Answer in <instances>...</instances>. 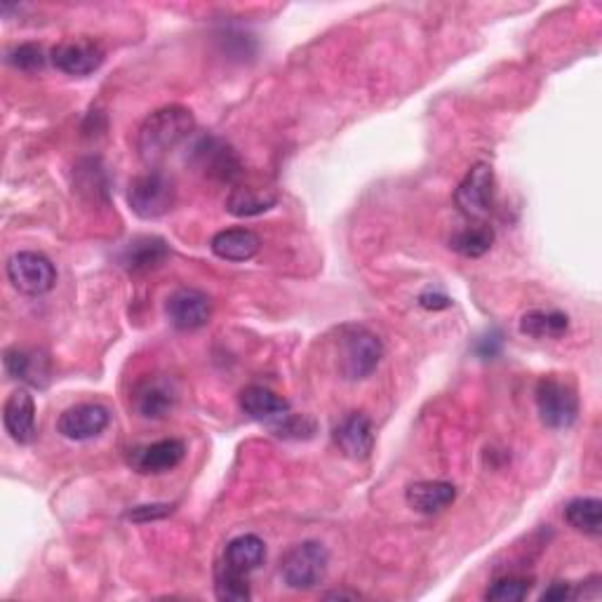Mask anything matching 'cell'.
I'll return each instance as SVG.
<instances>
[{
    "mask_svg": "<svg viewBox=\"0 0 602 602\" xmlns=\"http://www.w3.org/2000/svg\"><path fill=\"white\" fill-rule=\"evenodd\" d=\"M3 365L10 379L27 384L31 388H45L52 379L50 356L41 348L31 346H10L3 354Z\"/></svg>",
    "mask_w": 602,
    "mask_h": 602,
    "instance_id": "cell-13",
    "label": "cell"
},
{
    "mask_svg": "<svg viewBox=\"0 0 602 602\" xmlns=\"http://www.w3.org/2000/svg\"><path fill=\"white\" fill-rule=\"evenodd\" d=\"M278 203V191L259 180H241L231 186L226 210L233 217H257Z\"/></svg>",
    "mask_w": 602,
    "mask_h": 602,
    "instance_id": "cell-16",
    "label": "cell"
},
{
    "mask_svg": "<svg viewBox=\"0 0 602 602\" xmlns=\"http://www.w3.org/2000/svg\"><path fill=\"white\" fill-rule=\"evenodd\" d=\"M48 60H50V57L45 54L43 45H38V43L14 45L8 52V64L14 67V69H19V71H27V73L41 71L48 64Z\"/></svg>",
    "mask_w": 602,
    "mask_h": 602,
    "instance_id": "cell-28",
    "label": "cell"
},
{
    "mask_svg": "<svg viewBox=\"0 0 602 602\" xmlns=\"http://www.w3.org/2000/svg\"><path fill=\"white\" fill-rule=\"evenodd\" d=\"M215 595L226 602H245L252 598L247 574H238L224 565L215 572Z\"/></svg>",
    "mask_w": 602,
    "mask_h": 602,
    "instance_id": "cell-26",
    "label": "cell"
},
{
    "mask_svg": "<svg viewBox=\"0 0 602 602\" xmlns=\"http://www.w3.org/2000/svg\"><path fill=\"white\" fill-rule=\"evenodd\" d=\"M537 412L541 424L553 431L572 429L579 419V396L570 381H562L555 375L541 377L534 391Z\"/></svg>",
    "mask_w": 602,
    "mask_h": 602,
    "instance_id": "cell-4",
    "label": "cell"
},
{
    "mask_svg": "<svg viewBox=\"0 0 602 602\" xmlns=\"http://www.w3.org/2000/svg\"><path fill=\"white\" fill-rule=\"evenodd\" d=\"M264 562H266L264 539L257 534H241L226 543L220 565L249 577L252 572H257Z\"/></svg>",
    "mask_w": 602,
    "mask_h": 602,
    "instance_id": "cell-21",
    "label": "cell"
},
{
    "mask_svg": "<svg viewBox=\"0 0 602 602\" xmlns=\"http://www.w3.org/2000/svg\"><path fill=\"white\" fill-rule=\"evenodd\" d=\"M574 589L572 584H568V581H553V584L541 593V600L543 602H562V600H570L574 598Z\"/></svg>",
    "mask_w": 602,
    "mask_h": 602,
    "instance_id": "cell-31",
    "label": "cell"
},
{
    "mask_svg": "<svg viewBox=\"0 0 602 602\" xmlns=\"http://www.w3.org/2000/svg\"><path fill=\"white\" fill-rule=\"evenodd\" d=\"M570 329V318L562 310H528L520 318V333L532 339H560Z\"/></svg>",
    "mask_w": 602,
    "mask_h": 602,
    "instance_id": "cell-23",
    "label": "cell"
},
{
    "mask_svg": "<svg viewBox=\"0 0 602 602\" xmlns=\"http://www.w3.org/2000/svg\"><path fill=\"white\" fill-rule=\"evenodd\" d=\"M419 306L426 310H445L452 306V299L440 293V289H426V293L419 295Z\"/></svg>",
    "mask_w": 602,
    "mask_h": 602,
    "instance_id": "cell-30",
    "label": "cell"
},
{
    "mask_svg": "<svg viewBox=\"0 0 602 602\" xmlns=\"http://www.w3.org/2000/svg\"><path fill=\"white\" fill-rule=\"evenodd\" d=\"M494 201V170L488 163H476L461 180L455 203L463 217L484 220L492 212Z\"/></svg>",
    "mask_w": 602,
    "mask_h": 602,
    "instance_id": "cell-8",
    "label": "cell"
},
{
    "mask_svg": "<svg viewBox=\"0 0 602 602\" xmlns=\"http://www.w3.org/2000/svg\"><path fill=\"white\" fill-rule=\"evenodd\" d=\"M262 241L255 231L249 228H224L215 233V238L210 241V249L224 262H247L259 252Z\"/></svg>",
    "mask_w": 602,
    "mask_h": 602,
    "instance_id": "cell-22",
    "label": "cell"
},
{
    "mask_svg": "<svg viewBox=\"0 0 602 602\" xmlns=\"http://www.w3.org/2000/svg\"><path fill=\"white\" fill-rule=\"evenodd\" d=\"M170 257V247L159 236L132 238L121 252V266L132 276H144L161 268Z\"/></svg>",
    "mask_w": 602,
    "mask_h": 602,
    "instance_id": "cell-18",
    "label": "cell"
},
{
    "mask_svg": "<svg viewBox=\"0 0 602 602\" xmlns=\"http://www.w3.org/2000/svg\"><path fill=\"white\" fill-rule=\"evenodd\" d=\"M132 405L142 419H165L177 405V388L167 377H146L134 386Z\"/></svg>",
    "mask_w": 602,
    "mask_h": 602,
    "instance_id": "cell-14",
    "label": "cell"
},
{
    "mask_svg": "<svg viewBox=\"0 0 602 602\" xmlns=\"http://www.w3.org/2000/svg\"><path fill=\"white\" fill-rule=\"evenodd\" d=\"M329 568V553L320 541H302L289 549L278 565L283 584L293 591H310L323 584Z\"/></svg>",
    "mask_w": 602,
    "mask_h": 602,
    "instance_id": "cell-3",
    "label": "cell"
},
{
    "mask_svg": "<svg viewBox=\"0 0 602 602\" xmlns=\"http://www.w3.org/2000/svg\"><path fill=\"white\" fill-rule=\"evenodd\" d=\"M241 410L249 419L266 424L268 429H276L285 417L293 415V405L276 391H271V388L252 384L241 391Z\"/></svg>",
    "mask_w": 602,
    "mask_h": 602,
    "instance_id": "cell-17",
    "label": "cell"
},
{
    "mask_svg": "<svg viewBox=\"0 0 602 602\" xmlns=\"http://www.w3.org/2000/svg\"><path fill=\"white\" fill-rule=\"evenodd\" d=\"M177 191L174 182L161 170L137 174L127 186V205L140 220H159L172 210Z\"/></svg>",
    "mask_w": 602,
    "mask_h": 602,
    "instance_id": "cell-5",
    "label": "cell"
},
{
    "mask_svg": "<svg viewBox=\"0 0 602 602\" xmlns=\"http://www.w3.org/2000/svg\"><path fill=\"white\" fill-rule=\"evenodd\" d=\"M8 280L17 293L29 295V297H41L48 295L57 283V268L50 257L43 252L24 249L17 252L8 262Z\"/></svg>",
    "mask_w": 602,
    "mask_h": 602,
    "instance_id": "cell-7",
    "label": "cell"
},
{
    "mask_svg": "<svg viewBox=\"0 0 602 602\" xmlns=\"http://www.w3.org/2000/svg\"><path fill=\"white\" fill-rule=\"evenodd\" d=\"M172 513V507H167V503H151V507H137L132 509L127 513L130 520L134 522H149V520H159V518H165Z\"/></svg>",
    "mask_w": 602,
    "mask_h": 602,
    "instance_id": "cell-29",
    "label": "cell"
},
{
    "mask_svg": "<svg viewBox=\"0 0 602 602\" xmlns=\"http://www.w3.org/2000/svg\"><path fill=\"white\" fill-rule=\"evenodd\" d=\"M191 163L201 170L205 177L222 182V184H236L245 177V167L238 159V153L233 151L226 142L220 137H201L191 146Z\"/></svg>",
    "mask_w": 602,
    "mask_h": 602,
    "instance_id": "cell-6",
    "label": "cell"
},
{
    "mask_svg": "<svg viewBox=\"0 0 602 602\" xmlns=\"http://www.w3.org/2000/svg\"><path fill=\"white\" fill-rule=\"evenodd\" d=\"M3 424L14 442L31 445L35 440V400L27 388H17L6 400Z\"/></svg>",
    "mask_w": 602,
    "mask_h": 602,
    "instance_id": "cell-19",
    "label": "cell"
},
{
    "mask_svg": "<svg viewBox=\"0 0 602 602\" xmlns=\"http://www.w3.org/2000/svg\"><path fill=\"white\" fill-rule=\"evenodd\" d=\"M530 591H532V579L509 574V577L492 581V586L488 589V593H484V598L492 602H520L530 595Z\"/></svg>",
    "mask_w": 602,
    "mask_h": 602,
    "instance_id": "cell-27",
    "label": "cell"
},
{
    "mask_svg": "<svg viewBox=\"0 0 602 602\" xmlns=\"http://www.w3.org/2000/svg\"><path fill=\"white\" fill-rule=\"evenodd\" d=\"M165 314L172 327L182 329V333H193V329H201L210 323L212 299L203 289L182 287L167 297Z\"/></svg>",
    "mask_w": 602,
    "mask_h": 602,
    "instance_id": "cell-11",
    "label": "cell"
},
{
    "mask_svg": "<svg viewBox=\"0 0 602 602\" xmlns=\"http://www.w3.org/2000/svg\"><path fill=\"white\" fill-rule=\"evenodd\" d=\"M333 440L339 452L354 461H363L375 450V426L363 412L346 415L333 431Z\"/></svg>",
    "mask_w": 602,
    "mask_h": 602,
    "instance_id": "cell-15",
    "label": "cell"
},
{
    "mask_svg": "<svg viewBox=\"0 0 602 602\" xmlns=\"http://www.w3.org/2000/svg\"><path fill=\"white\" fill-rule=\"evenodd\" d=\"M384 358L381 339L363 325L339 329V373L348 381L370 377Z\"/></svg>",
    "mask_w": 602,
    "mask_h": 602,
    "instance_id": "cell-2",
    "label": "cell"
},
{
    "mask_svg": "<svg viewBox=\"0 0 602 602\" xmlns=\"http://www.w3.org/2000/svg\"><path fill=\"white\" fill-rule=\"evenodd\" d=\"M565 520L581 534L600 537L602 532V501L593 497L572 499L565 507Z\"/></svg>",
    "mask_w": 602,
    "mask_h": 602,
    "instance_id": "cell-24",
    "label": "cell"
},
{
    "mask_svg": "<svg viewBox=\"0 0 602 602\" xmlns=\"http://www.w3.org/2000/svg\"><path fill=\"white\" fill-rule=\"evenodd\" d=\"M494 243V231L488 224H476L457 231L450 238V249L466 259H478L488 255Z\"/></svg>",
    "mask_w": 602,
    "mask_h": 602,
    "instance_id": "cell-25",
    "label": "cell"
},
{
    "mask_svg": "<svg viewBox=\"0 0 602 602\" xmlns=\"http://www.w3.org/2000/svg\"><path fill=\"white\" fill-rule=\"evenodd\" d=\"M193 130H196V119L182 104H170L153 111L137 134L140 159L144 165L155 170L174 149L191 137Z\"/></svg>",
    "mask_w": 602,
    "mask_h": 602,
    "instance_id": "cell-1",
    "label": "cell"
},
{
    "mask_svg": "<svg viewBox=\"0 0 602 602\" xmlns=\"http://www.w3.org/2000/svg\"><path fill=\"white\" fill-rule=\"evenodd\" d=\"M499 346H501V335H492V337H484L482 339V344H480V348H478V354L482 356V358H492V356H497L499 354Z\"/></svg>",
    "mask_w": 602,
    "mask_h": 602,
    "instance_id": "cell-32",
    "label": "cell"
},
{
    "mask_svg": "<svg viewBox=\"0 0 602 602\" xmlns=\"http://www.w3.org/2000/svg\"><path fill=\"white\" fill-rule=\"evenodd\" d=\"M186 445L177 438H165L146 445H137V448L127 450V463L132 471L142 476H161L184 461Z\"/></svg>",
    "mask_w": 602,
    "mask_h": 602,
    "instance_id": "cell-10",
    "label": "cell"
},
{
    "mask_svg": "<svg viewBox=\"0 0 602 602\" xmlns=\"http://www.w3.org/2000/svg\"><path fill=\"white\" fill-rule=\"evenodd\" d=\"M327 600H358L360 593H354V591H329L325 593Z\"/></svg>",
    "mask_w": 602,
    "mask_h": 602,
    "instance_id": "cell-33",
    "label": "cell"
},
{
    "mask_svg": "<svg viewBox=\"0 0 602 602\" xmlns=\"http://www.w3.org/2000/svg\"><path fill=\"white\" fill-rule=\"evenodd\" d=\"M104 60H106L104 45L90 35L67 38V41L54 45L50 52V62L57 71L78 78L94 73L104 64Z\"/></svg>",
    "mask_w": 602,
    "mask_h": 602,
    "instance_id": "cell-9",
    "label": "cell"
},
{
    "mask_svg": "<svg viewBox=\"0 0 602 602\" xmlns=\"http://www.w3.org/2000/svg\"><path fill=\"white\" fill-rule=\"evenodd\" d=\"M457 488L445 480H419L405 490L407 507L424 516H436L455 503Z\"/></svg>",
    "mask_w": 602,
    "mask_h": 602,
    "instance_id": "cell-20",
    "label": "cell"
},
{
    "mask_svg": "<svg viewBox=\"0 0 602 602\" xmlns=\"http://www.w3.org/2000/svg\"><path fill=\"white\" fill-rule=\"evenodd\" d=\"M111 415L100 402H81L64 410L57 419V433L73 442H85L106 431Z\"/></svg>",
    "mask_w": 602,
    "mask_h": 602,
    "instance_id": "cell-12",
    "label": "cell"
}]
</instances>
